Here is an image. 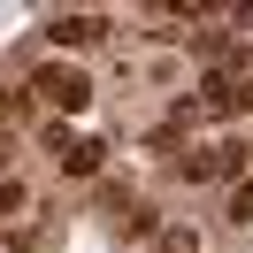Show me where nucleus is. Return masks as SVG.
<instances>
[{
  "mask_svg": "<svg viewBox=\"0 0 253 253\" xmlns=\"http://www.w3.org/2000/svg\"><path fill=\"white\" fill-rule=\"evenodd\" d=\"M238 161H246V146H238V138H215V146H200V154L184 161V176H238Z\"/></svg>",
  "mask_w": 253,
  "mask_h": 253,
  "instance_id": "7ed1b4c3",
  "label": "nucleus"
},
{
  "mask_svg": "<svg viewBox=\"0 0 253 253\" xmlns=\"http://www.w3.org/2000/svg\"><path fill=\"white\" fill-rule=\"evenodd\" d=\"M31 92L46 100V108H62V115H77L84 100H92V84H84V69H69V62H46V69H39V77H31Z\"/></svg>",
  "mask_w": 253,
  "mask_h": 253,
  "instance_id": "f257e3e1",
  "label": "nucleus"
},
{
  "mask_svg": "<svg viewBox=\"0 0 253 253\" xmlns=\"http://www.w3.org/2000/svg\"><path fill=\"white\" fill-rule=\"evenodd\" d=\"M23 200H31V192H23L16 176H0V222H8V215H23Z\"/></svg>",
  "mask_w": 253,
  "mask_h": 253,
  "instance_id": "0eeeda50",
  "label": "nucleus"
},
{
  "mask_svg": "<svg viewBox=\"0 0 253 253\" xmlns=\"http://www.w3.org/2000/svg\"><path fill=\"white\" fill-rule=\"evenodd\" d=\"M100 31H108V23H100V16H84V8H77V16H54V23H46V39H54V46H92Z\"/></svg>",
  "mask_w": 253,
  "mask_h": 253,
  "instance_id": "20e7f679",
  "label": "nucleus"
},
{
  "mask_svg": "<svg viewBox=\"0 0 253 253\" xmlns=\"http://www.w3.org/2000/svg\"><path fill=\"white\" fill-rule=\"evenodd\" d=\"M230 222H253V184H230Z\"/></svg>",
  "mask_w": 253,
  "mask_h": 253,
  "instance_id": "6e6552de",
  "label": "nucleus"
},
{
  "mask_svg": "<svg viewBox=\"0 0 253 253\" xmlns=\"http://www.w3.org/2000/svg\"><path fill=\"white\" fill-rule=\"evenodd\" d=\"M200 108H207V115H238V108H246V92H238L230 69H215V77H207V100H200ZM200 108H192V115H200Z\"/></svg>",
  "mask_w": 253,
  "mask_h": 253,
  "instance_id": "39448f33",
  "label": "nucleus"
},
{
  "mask_svg": "<svg viewBox=\"0 0 253 253\" xmlns=\"http://www.w3.org/2000/svg\"><path fill=\"white\" fill-rule=\"evenodd\" d=\"M46 154L62 161L69 176H92V169H100V146H92V138H77V130H62V123L46 130Z\"/></svg>",
  "mask_w": 253,
  "mask_h": 253,
  "instance_id": "f03ea898",
  "label": "nucleus"
},
{
  "mask_svg": "<svg viewBox=\"0 0 253 253\" xmlns=\"http://www.w3.org/2000/svg\"><path fill=\"white\" fill-rule=\"evenodd\" d=\"M161 253H200V230H192V222H169V230H161Z\"/></svg>",
  "mask_w": 253,
  "mask_h": 253,
  "instance_id": "423d86ee",
  "label": "nucleus"
}]
</instances>
